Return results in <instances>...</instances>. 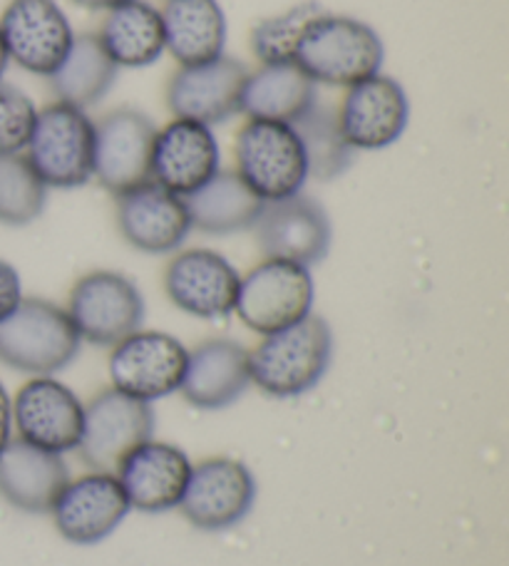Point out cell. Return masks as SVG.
<instances>
[{
  "label": "cell",
  "instance_id": "cell-34",
  "mask_svg": "<svg viewBox=\"0 0 509 566\" xmlns=\"http://www.w3.org/2000/svg\"><path fill=\"white\" fill-rule=\"evenodd\" d=\"M10 430H13V402L8 398V390L0 382V450L6 448L10 440Z\"/></svg>",
  "mask_w": 509,
  "mask_h": 566
},
{
  "label": "cell",
  "instance_id": "cell-8",
  "mask_svg": "<svg viewBox=\"0 0 509 566\" xmlns=\"http://www.w3.org/2000/svg\"><path fill=\"white\" fill-rule=\"evenodd\" d=\"M189 350L181 340L162 331H135L110 353V380L125 396L159 400L177 392L185 378Z\"/></svg>",
  "mask_w": 509,
  "mask_h": 566
},
{
  "label": "cell",
  "instance_id": "cell-31",
  "mask_svg": "<svg viewBox=\"0 0 509 566\" xmlns=\"http://www.w3.org/2000/svg\"><path fill=\"white\" fill-rule=\"evenodd\" d=\"M321 13L323 8L309 0V3L293 6L287 13L261 20V23L251 30V53L257 55L261 65L293 63L303 30Z\"/></svg>",
  "mask_w": 509,
  "mask_h": 566
},
{
  "label": "cell",
  "instance_id": "cell-11",
  "mask_svg": "<svg viewBox=\"0 0 509 566\" xmlns=\"http://www.w3.org/2000/svg\"><path fill=\"white\" fill-rule=\"evenodd\" d=\"M257 502V480L233 458H211L191 468L179 510L191 527L221 532L239 524Z\"/></svg>",
  "mask_w": 509,
  "mask_h": 566
},
{
  "label": "cell",
  "instance_id": "cell-29",
  "mask_svg": "<svg viewBox=\"0 0 509 566\" xmlns=\"http://www.w3.org/2000/svg\"><path fill=\"white\" fill-rule=\"evenodd\" d=\"M291 127L297 129L303 145L309 179L331 181L351 169L355 149L345 142L339 125V115H335L333 107L315 103Z\"/></svg>",
  "mask_w": 509,
  "mask_h": 566
},
{
  "label": "cell",
  "instance_id": "cell-5",
  "mask_svg": "<svg viewBox=\"0 0 509 566\" xmlns=\"http://www.w3.org/2000/svg\"><path fill=\"white\" fill-rule=\"evenodd\" d=\"M233 157H237L233 171L267 205L301 195L309 181L303 145L291 125L247 119L237 135Z\"/></svg>",
  "mask_w": 509,
  "mask_h": 566
},
{
  "label": "cell",
  "instance_id": "cell-6",
  "mask_svg": "<svg viewBox=\"0 0 509 566\" xmlns=\"http://www.w3.org/2000/svg\"><path fill=\"white\" fill-rule=\"evenodd\" d=\"M313 276L305 266L283 259H263L241 276L233 313L259 336L283 331L313 308Z\"/></svg>",
  "mask_w": 509,
  "mask_h": 566
},
{
  "label": "cell",
  "instance_id": "cell-10",
  "mask_svg": "<svg viewBox=\"0 0 509 566\" xmlns=\"http://www.w3.org/2000/svg\"><path fill=\"white\" fill-rule=\"evenodd\" d=\"M8 60L28 73L50 77L73 48V25L55 0H10L0 15Z\"/></svg>",
  "mask_w": 509,
  "mask_h": 566
},
{
  "label": "cell",
  "instance_id": "cell-3",
  "mask_svg": "<svg viewBox=\"0 0 509 566\" xmlns=\"http://www.w3.org/2000/svg\"><path fill=\"white\" fill-rule=\"evenodd\" d=\"M80 343L67 311L43 298H23L0 321V360L20 373L53 376L77 358Z\"/></svg>",
  "mask_w": 509,
  "mask_h": 566
},
{
  "label": "cell",
  "instance_id": "cell-30",
  "mask_svg": "<svg viewBox=\"0 0 509 566\" xmlns=\"http://www.w3.org/2000/svg\"><path fill=\"white\" fill-rule=\"evenodd\" d=\"M48 187L25 155L0 157V224L25 227L43 214Z\"/></svg>",
  "mask_w": 509,
  "mask_h": 566
},
{
  "label": "cell",
  "instance_id": "cell-1",
  "mask_svg": "<svg viewBox=\"0 0 509 566\" xmlns=\"http://www.w3.org/2000/svg\"><path fill=\"white\" fill-rule=\"evenodd\" d=\"M333 358V333L321 316L263 336L249 353L251 382L271 398H297L321 382Z\"/></svg>",
  "mask_w": 509,
  "mask_h": 566
},
{
  "label": "cell",
  "instance_id": "cell-25",
  "mask_svg": "<svg viewBox=\"0 0 509 566\" xmlns=\"http://www.w3.org/2000/svg\"><path fill=\"white\" fill-rule=\"evenodd\" d=\"M319 103V85L293 63L261 65L241 90L239 113L247 119L293 125Z\"/></svg>",
  "mask_w": 509,
  "mask_h": 566
},
{
  "label": "cell",
  "instance_id": "cell-21",
  "mask_svg": "<svg viewBox=\"0 0 509 566\" xmlns=\"http://www.w3.org/2000/svg\"><path fill=\"white\" fill-rule=\"evenodd\" d=\"M189 478L191 462L187 452L157 440L142 442L117 468V480L129 507L152 514L179 507Z\"/></svg>",
  "mask_w": 509,
  "mask_h": 566
},
{
  "label": "cell",
  "instance_id": "cell-27",
  "mask_svg": "<svg viewBox=\"0 0 509 566\" xmlns=\"http://www.w3.org/2000/svg\"><path fill=\"white\" fill-rule=\"evenodd\" d=\"M191 229L211 237H227L253 229L267 201L253 195L237 171H217L207 185L187 199Z\"/></svg>",
  "mask_w": 509,
  "mask_h": 566
},
{
  "label": "cell",
  "instance_id": "cell-12",
  "mask_svg": "<svg viewBox=\"0 0 509 566\" xmlns=\"http://www.w3.org/2000/svg\"><path fill=\"white\" fill-rule=\"evenodd\" d=\"M345 142L355 151H378L398 142L411 123V99L391 75H371L345 87L335 109Z\"/></svg>",
  "mask_w": 509,
  "mask_h": 566
},
{
  "label": "cell",
  "instance_id": "cell-2",
  "mask_svg": "<svg viewBox=\"0 0 509 566\" xmlns=\"http://www.w3.org/2000/svg\"><path fill=\"white\" fill-rule=\"evenodd\" d=\"M385 45L375 30L359 18L323 13L303 30L293 65L315 85L351 87L378 75Z\"/></svg>",
  "mask_w": 509,
  "mask_h": 566
},
{
  "label": "cell",
  "instance_id": "cell-19",
  "mask_svg": "<svg viewBox=\"0 0 509 566\" xmlns=\"http://www.w3.org/2000/svg\"><path fill=\"white\" fill-rule=\"evenodd\" d=\"M127 494L117 474L90 472L85 478L67 482L53 504L58 532L67 542L90 547L107 539L129 512Z\"/></svg>",
  "mask_w": 509,
  "mask_h": 566
},
{
  "label": "cell",
  "instance_id": "cell-26",
  "mask_svg": "<svg viewBox=\"0 0 509 566\" xmlns=\"http://www.w3.org/2000/svg\"><path fill=\"white\" fill-rule=\"evenodd\" d=\"M97 40L117 67H149L167 53L162 13L145 0H127L107 10Z\"/></svg>",
  "mask_w": 509,
  "mask_h": 566
},
{
  "label": "cell",
  "instance_id": "cell-15",
  "mask_svg": "<svg viewBox=\"0 0 509 566\" xmlns=\"http://www.w3.org/2000/svg\"><path fill=\"white\" fill-rule=\"evenodd\" d=\"M239 271L211 249H187L169 261L165 289L179 311L195 318L219 321L237 308Z\"/></svg>",
  "mask_w": 509,
  "mask_h": 566
},
{
  "label": "cell",
  "instance_id": "cell-28",
  "mask_svg": "<svg viewBox=\"0 0 509 566\" xmlns=\"http://www.w3.org/2000/svg\"><path fill=\"white\" fill-rule=\"evenodd\" d=\"M120 67L112 63L97 35H75L63 63L50 75V85L60 103L87 109L107 97Z\"/></svg>",
  "mask_w": 509,
  "mask_h": 566
},
{
  "label": "cell",
  "instance_id": "cell-20",
  "mask_svg": "<svg viewBox=\"0 0 509 566\" xmlns=\"http://www.w3.org/2000/svg\"><path fill=\"white\" fill-rule=\"evenodd\" d=\"M117 227L127 244L142 254H172L187 241L191 219L185 199L145 181L117 195Z\"/></svg>",
  "mask_w": 509,
  "mask_h": 566
},
{
  "label": "cell",
  "instance_id": "cell-14",
  "mask_svg": "<svg viewBox=\"0 0 509 566\" xmlns=\"http://www.w3.org/2000/svg\"><path fill=\"white\" fill-rule=\"evenodd\" d=\"M13 422L25 440L48 452L77 450L83 438L85 406L65 382L38 376L18 390L13 400Z\"/></svg>",
  "mask_w": 509,
  "mask_h": 566
},
{
  "label": "cell",
  "instance_id": "cell-22",
  "mask_svg": "<svg viewBox=\"0 0 509 566\" xmlns=\"http://www.w3.org/2000/svg\"><path fill=\"white\" fill-rule=\"evenodd\" d=\"M251 386L249 350L237 340L211 338L189 353L179 392L199 410H221Z\"/></svg>",
  "mask_w": 509,
  "mask_h": 566
},
{
  "label": "cell",
  "instance_id": "cell-32",
  "mask_svg": "<svg viewBox=\"0 0 509 566\" xmlns=\"http://www.w3.org/2000/svg\"><path fill=\"white\" fill-rule=\"evenodd\" d=\"M35 117L38 107L23 90L0 83V157L23 155Z\"/></svg>",
  "mask_w": 509,
  "mask_h": 566
},
{
  "label": "cell",
  "instance_id": "cell-24",
  "mask_svg": "<svg viewBox=\"0 0 509 566\" xmlns=\"http://www.w3.org/2000/svg\"><path fill=\"white\" fill-rule=\"evenodd\" d=\"M159 13L167 53L179 67L201 65L224 55L227 15L217 0H167Z\"/></svg>",
  "mask_w": 509,
  "mask_h": 566
},
{
  "label": "cell",
  "instance_id": "cell-13",
  "mask_svg": "<svg viewBox=\"0 0 509 566\" xmlns=\"http://www.w3.org/2000/svg\"><path fill=\"white\" fill-rule=\"evenodd\" d=\"M157 127L145 113L132 107L112 109L95 123L93 177L115 197L152 181L149 167Z\"/></svg>",
  "mask_w": 509,
  "mask_h": 566
},
{
  "label": "cell",
  "instance_id": "cell-7",
  "mask_svg": "<svg viewBox=\"0 0 509 566\" xmlns=\"http://www.w3.org/2000/svg\"><path fill=\"white\" fill-rule=\"evenodd\" d=\"M65 311L73 318L80 338L100 348H112L142 328L145 298L135 281L117 271H93L70 291Z\"/></svg>",
  "mask_w": 509,
  "mask_h": 566
},
{
  "label": "cell",
  "instance_id": "cell-17",
  "mask_svg": "<svg viewBox=\"0 0 509 566\" xmlns=\"http://www.w3.org/2000/svg\"><path fill=\"white\" fill-rule=\"evenodd\" d=\"M249 70L237 57L221 55L201 65L179 67L167 85V107L179 119L214 127L239 113Z\"/></svg>",
  "mask_w": 509,
  "mask_h": 566
},
{
  "label": "cell",
  "instance_id": "cell-9",
  "mask_svg": "<svg viewBox=\"0 0 509 566\" xmlns=\"http://www.w3.org/2000/svg\"><path fill=\"white\" fill-rule=\"evenodd\" d=\"M155 434V410L149 402L105 388L85 406L83 438L77 450L95 472H112L127 454Z\"/></svg>",
  "mask_w": 509,
  "mask_h": 566
},
{
  "label": "cell",
  "instance_id": "cell-4",
  "mask_svg": "<svg viewBox=\"0 0 509 566\" xmlns=\"http://www.w3.org/2000/svg\"><path fill=\"white\" fill-rule=\"evenodd\" d=\"M23 155L48 189L83 187L95 169V123L85 109L55 99L38 109Z\"/></svg>",
  "mask_w": 509,
  "mask_h": 566
},
{
  "label": "cell",
  "instance_id": "cell-35",
  "mask_svg": "<svg viewBox=\"0 0 509 566\" xmlns=\"http://www.w3.org/2000/svg\"><path fill=\"white\" fill-rule=\"evenodd\" d=\"M75 3L87 10H112L122 3H127V0H75Z\"/></svg>",
  "mask_w": 509,
  "mask_h": 566
},
{
  "label": "cell",
  "instance_id": "cell-33",
  "mask_svg": "<svg viewBox=\"0 0 509 566\" xmlns=\"http://www.w3.org/2000/svg\"><path fill=\"white\" fill-rule=\"evenodd\" d=\"M20 301H23V283L18 271L8 261H0V321L8 318Z\"/></svg>",
  "mask_w": 509,
  "mask_h": 566
},
{
  "label": "cell",
  "instance_id": "cell-16",
  "mask_svg": "<svg viewBox=\"0 0 509 566\" xmlns=\"http://www.w3.org/2000/svg\"><path fill=\"white\" fill-rule=\"evenodd\" d=\"M253 231L263 256L293 261L305 269L323 261L331 249L329 214L305 195L263 205Z\"/></svg>",
  "mask_w": 509,
  "mask_h": 566
},
{
  "label": "cell",
  "instance_id": "cell-36",
  "mask_svg": "<svg viewBox=\"0 0 509 566\" xmlns=\"http://www.w3.org/2000/svg\"><path fill=\"white\" fill-rule=\"evenodd\" d=\"M8 63H10V60H8V53H6V45H3V35H0V83H3Z\"/></svg>",
  "mask_w": 509,
  "mask_h": 566
},
{
  "label": "cell",
  "instance_id": "cell-18",
  "mask_svg": "<svg viewBox=\"0 0 509 566\" xmlns=\"http://www.w3.org/2000/svg\"><path fill=\"white\" fill-rule=\"evenodd\" d=\"M217 171L219 142L211 127L175 117L169 125L157 129L149 167V179L155 185L187 199Z\"/></svg>",
  "mask_w": 509,
  "mask_h": 566
},
{
  "label": "cell",
  "instance_id": "cell-23",
  "mask_svg": "<svg viewBox=\"0 0 509 566\" xmlns=\"http://www.w3.org/2000/svg\"><path fill=\"white\" fill-rule=\"evenodd\" d=\"M67 482L63 454L35 448L20 438L8 440L0 450V494L20 512H50Z\"/></svg>",
  "mask_w": 509,
  "mask_h": 566
}]
</instances>
